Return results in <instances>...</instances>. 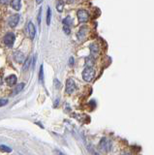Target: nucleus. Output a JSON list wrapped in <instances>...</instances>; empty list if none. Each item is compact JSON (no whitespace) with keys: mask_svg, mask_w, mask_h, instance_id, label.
I'll use <instances>...</instances> for the list:
<instances>
[{"mask_svg":"<svg viewBox=\"0 0 154 155\" xmlns=\"http://www.w3.org/2000/svg\"><path fill=\"white\" fill-rule=\"evenodd\" d=\"M31 62H32V58L31 57H28L26 60H24V64H23V72H26L28 70L29 67L31 65Z\"/></svg>","mask_w":154,"mask_h":155,"instance_id":"13","label":"nucleus"},{"mask_svg":"<svg viewBox=\"0 0 154 155\" xmlns=\"http://www.w3.org/2000/svg\"><path fill=\"white\" fill-rule=\"evenodd\" d=\"M36 2H37V4H40L43 2V0H36Z\"/></svg>","mask_w":154,"mask_h":155,"instance_id":"26","label":"nucleus"},{"mask_svg":"<svg viewBox=\"0 0 154 155\" xmlns=\"http://www.w3.org/2000/svg\"><path fill=\"white\" fill-rule=\"evenodd\" d=\"M50 18H51V10L50 7H48V12H47V24L48 25L50 24Z\"/></svg>","mask_w":154,"mask_h":155,"instance_id":"17","label":"nucleus"},{"mask_svg":"<svg viewBox=\"0 0 154 155\" xmlns=\"http://www.w3.org/2000/svg\"><path fill=\"white\" fill-rule=\"evenodd\" d=\"M10 2V0H0V4L2 5H7Z\"/></svg>","mask_w":154,"mask_h":155,"instance_id":"23","label":"nucleus"},{"mask_svg":"<svg viewBox=\"0 0 154 155\" xmlns=\"http://www.w3.org/2000/svg\"><path fill=\"white\" fill-rule=\"evenodd\" d=\"M8 104V100L7 99H0V107H3Z\"/></svg>","mask_w":154,"mask_h":155,"instance_id":"22","label":"nucleus"},{"mask_svg":"<svg viewBox=\"0 0 154 155\" xmlns=\"http://www.w3.org/2000/svg\"><path fill=\"white\" fill-rule=\"evenodd\" d=\"M99 147L101 150H104V151H107L109 150L110 148V142L109 141L106 139V138H103V139L100 141V144H99Z\"/></svg>","mask_w":154,"mask_h":155,"instance_id":"7","label":"nucleus"},{"mask_svg":"<svg viewBox=\"0 0 154 155\" xmlns=\"http://www.w3.org/2000/svg\"><path fill=\"white\" fill-rule=\"evenodd\" d=\"M63 7H64V3H63L62 0H58L57 1V4H56V9H57V11L61 13V12L63 11Z\"/></svg>","mask_w":154,"mask_h":155,"instance_id":"16","label":"nucleus"},{"mask_svg":"<svg viewBox=\"0 0 154 155\" xmlns=\"http://www.w3.org/2000/svg\"><path fill=\"white\" fill-rule=\"evenodd\" d=\"M15 40H16V36H15V34L12 33V32L7 33L3 38L4 44L6 45V47H8V48H12V47L14 46Z\"/></svg>","mask_w":154,"mask_h":155,"instance_id":"2","label":"nucleus"},{"mask_svg":"<svg viewBox=\"0 0 154 155\" xmlns=\"http://www.w3.org/2000/svg\"><path fill=\"white\" fill-rule=\"evenodd\" d=\"M54 153H55V155H65L64 153H63V152H61L60 150H58V149H55Z\"/></svg>","mask_w":154,"mask_h":155,"instance_id":"24","label":"nucleus"},{"mask_svg":"<svg viewBox=\"0 0 154 155\" xmlns=\"http://www.w3.org/2000/svg\"><path fill=\"white\" fill-rule=\"evenodd\" d=\"M89 49H90V53H91L92 57L95 56V55H97L99 53V46L97 45L96 43L91 44L90 47H89Z\"/></svg>","mask_w":154,"mask_h":155,"instance_id":"10","label":"nucleus"},{"mask_svg":"<svg viewBox=\"0 0 154 155\" xmlns=\"http://www.w3.org/2000/svg\"><path fill=\"white\" fill-rule=\"evenodd\" d=\"M24 86H25V84H24L23 82L19 83V84L14 88V90H13V95H16V94H18V93H19V92H21V90H23V88H24Z\"/></svg>","mask_w":154,"mask_h":155,"instance_id":"12","label":"nucleus"},{"mask_svg":"<svg viewBox=\"0 0 154 155\" xmlns=\"http://www.w3.org/2000/svg\"><path fill=\"white\" fill-rule=\"evenodd\" d=\"M95 155H99V154L98 153H95Z\"/></svg>","mask_w":154,"mask_h":155,"instance_id":"27","label":"nucleus"},{"mask_svg":"<svg viewBox=\"0 0 154 155\" xmlns=\"http://www.w3.org/2000/svg\"><path fill=\"white\" fill-rule=\"evenodd\" d=\"M0 150H2V151H4V152H12V148L11 147H8V146H4V144H1L0 146Z\"/></svg>","mask_w":154,"mask_h":155,"instance_id":"19","label":"nucleus"},{"mask_svg":"<svg viewBox=\"0 0 154 155\" xmlns=\"http://www.w3.org/2000/svg\"><path fill=\"white\" fill-rule=\"evenodd\" d=\"M19 21V15H13L9 18L8 23L11 27H16Z\"/></svg>","mask_w":154,"mask_h":155,"instance_id":"5","label":"nucleus"},{"mask_svg":"<svg viewBox=\"0 0 154 155\" xmlns=\"http://www.w3.org/2000/svg\"><path fill=\"white\" fill-rule=\"evenodd\" d=\"M86 65H87V67H91L92 66V64L94 63V59H93V57L92 56H90V57L88 58H86Z\"/></svg>","mask_w":154,"mask_h":155,"instance_id":"20","label":"nucleus"},{"mask_svg":"<svg viewBox=\"0 0 154 155\" xmlns=\"http://www.w3.org/2000/svg\"><path fill=\"white\" fill-rule=\"evenodd\" d=\"M39 80L41 82H44V67L43 65H41L40 68V73H39Z\"/></svg>","mask_w":154,"mask_h":155,"instance_id":"18","label":"nucleus"},{"mask_svg":"<svg viewBox=\"0 0 154 155\" xmlns=\"http://www.w3.org/2000/svg\"><path fill=\"white\" fill-rule=\"evenodd\" d=\"M76 83L74 82V80H72V78H68L67 82H66V93L67 94H72V93H74V91L76 90Z\"/></svg>","mask_w":154,"mask_h":155,"instance_id":"4","label":"nucleus"},{"mask_svg":"<svg viewBox=\"0 0 154 155\" xmlns=\"http://www.w3.org/2000/svg\"><path fill=\"white\" fill-rule=\"evenodd\" d=\"M77 16H78V19H79L80 23H86L89 19V14L88 12L85 11V10H79L77 13Z\"/></svg>","mask_w":154,"mask_h":155,"instance_id":"3","label":"nucleus"},{"mask_svg":"<svg viewBox=\"0 0 154 155\" xmlns=\"http://www.w3.org/2000/svg\"><path fill=\"white\" fill-rule=\"evenodd\" d=\"M95 78V70L92 67H86L82 72V78L87 82H90Z\"/></svg>","mask_w":154,"mask_h":155,"instance_id":"1","label":"nucleus"},{"mask_svg":"<svg viewBox=\"0 0 154 155\" xmlns=\"http://www.w3.org/2000/svg\"><path fill=\"white\" fill-rule=\"evenodd\" d=\"M27 30H28V34H29V37L31 39H34L35 38V34H36V29H35V26L34 24L31 23H28V25H27Z\"/></svg>","mask_w":154,"mask_h":155,"instance_id":"8","label":"nucleus"},{"mask_svg":"<svg viewBox=\"0 0 154 155\" xmlns=\"http://www.w3.org/2000/svg\"><path fill=\"white\" fill-rule=\"evenodd\" d=\"M17 80H18V78H17L16 75H10L9 77L6 78V82L8 83V85L10 86H13L17 83Z\"/></svg>","mask_w":154,"mask_h":155,"instance_id":"9","label":"nucleus"},{"mask_svg":"<svg viewBox=\"0 0 154 155\" xmlns=\"http://www.w3.org/2000/svg\"><path fill=\"white\" fill-rule=\"evenodd\" d=\"M85 34H86V27L84 26V27L80 29L79 33H78V37H79V39H82L85 36Z\"/></svg>","mask_w":154,"mask_h":155,"instance_id":"15","label":"nucleus"},{"mask_svg":"<svg viewBox=\"0 0 154 155\" xmlns=\"http://www.w3.org/2000/svg\"><path fill=\"white\" fill-rule=\"evenodd\" d=\"M63 31L65 32V34H67V35H69L71 33V29L69 26H66V25H63Z\"/></svg>","mask_w":154,"mask_h":155,"instance_id":"21","label":"nucleus"},{"mask_svg":"<svg viewBox=\"0 0 154 155\" xmlns=\"http://www.w3.org/2000/svg\"><path fill=\"white\" fill-rule=\"evenodd\" d=\"M72 21H73V19H72V18H71L70 16L66 17V18L63 19V25L69 26V27H70V25L72 24Z\"/></svg>","mask_w":154,"mask_h":155,"instance_id":"14","label":"nucleus"},{"mask_svg":"<svg viewBox=\"0 0 154 155\" xmlns=\"http://www.w3.org/2000/svg\"><path fill=\"white\" fill-rule=\"evenodd\" d=\"M11 6L14 10H17V11H19L21 8V0H12L11 1Z\"/></svg>","mask_w":154,"mask_h":155,"instance_id":"11","label":"nucleus"},{"mask_svg":"<svg viewBox=\"0 0 154 155\" xmlns=\"http://www.w3.org/2000/svg\"><path fill=\"white\" fill-rule=\"evenodd\" d=\"M13 56H14V59H15L16 62H18L19 64H21V63L24 62V55H23V53H21V51H15Z\"/></svg>","mask_w":154,"mask_h":155,"instance_id":"6","label":"nucleus"},{"mask_svg":"<svg viewBox=\"0 0 154 155\" xmlns=\"http://www.w3.org/2000/svg\"><path fill=\"white\" fill-rule=\"evenodd\" d=\"M69 63H70V65H73V64H74V58L71 57L69 59Z\"/></svg>","mask_w":154,"mask_h":155,"instance_id":"25","label":"nucleus"}]
</instances>
